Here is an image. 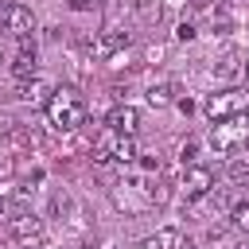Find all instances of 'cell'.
<instances>
[{
    "label": "cell",
    "mask_w": 249,
    "mask_h": 249,
    "mask_svg": "<svg viewBox=\"0 0 249 249\" xmlns=\"http://www.w3.org/2000/svg\"><path fill=\"white\" fill-rule=\"evenodd\" d=\"M179 191L187 198H206L214 191V171L202 167V163H187L183 167V179H179Z\"/></svg>",
    "instance_id": "5b68a950"
},
{
    "label": "cell",
    "mask_w": 249,
    "mask_h": 249,
    "mask_svg": "<svg viewBox=\"0 0 249 249\" xmlns=\"http://www.w3.org/2000/svg\"><path fill=\"white\" fill-rule=\"evenodd\" d=\"M241 66H245V54L230 47V51L214 62V74H218V78H233V74H241Z\"/></svg>",
    "instance_id": "4fadbf2b"
},
{
    "label": "cell",
    "mask_w": 249,
    "mask_h": 249,
    "mask_svg": "<svg viewBox=\"0 0 249 249\" xmlns=\"http://www.w3.org/2000/svg\"><path fill=\"white\" fill-rule=\"evenodd\" d=\"M136 249H163V245H160V237H144Z\"/></svg>",
    "instance_id": "44dd1931"
},
{
    "label": "cell",
    "mask_w": 249,
    "mask_h": 249,
    "mask_svg": "<svg viewBox=\"0 0 249 249\" xmlns=\"http://www.w3.org/2000/svg\"><path fill=\"white\" fill-rule=\"evenodd\" d=\"M175 39H179V43H187V39H195V23H187V19H183V23L175 27Z\"/></svg>",
    "instance_id": "e0dca14e"
},
{
    "label": "cell",
    "mask_w": 249,
    "mask_h": 249,
    "mask_svg": "<svg viewBox=\"0 0 249 249\" xmlns=\"http://www.w3.org/2000/svg\"><path fill=\"white\" fill-rule=\"evenodd\" d=\"M51 93H54V86H51V82H43V78H27V82L16 89V97H19V101H27V105H43V109H47Z\"/></svg>",
    "instance_id": "8fae6325"
},
{
    "label": "cell",
    "mask_w": 249,
    "mask_h": 249,
    "mask_svg": "<svg viewBox=\"0 0 249 249\" xmlns=\"http://www.w3.org/2000/svg\"><path fill=\"white\" fill-rule=\"evenodd\" d=\"M0 62H4V54H0Z\"/></svg>",
    "instance_id": "603a6c76"
},
{
    "label": "cell",
    "mask_w": 249,
    "mask_h": 249,
    "mask_svg": "<svg viewBox=\"0 0 249 249\" xmlns=\"http://www.w3.org/2000/svg\"><path fill=\"white\" fill-rule=\"evenodd\" d=\"M241 144H249V113H237L230 121H218L210 128V148L218 152H237Z\"/></svg>",
    "instance_id": "3957f363"
},
{
    "label": "cell",
    "mask_w": 249,
    "mask_h": 249,
    "mask_svg": "<svg viewBox=\"0 0 249 249\" xmlns=\"http://www.w3.org/2000/svg\"><path fill=\"white\" fill-rule=\"evenodd\" d=\"M8 214H12V198H8V195H0V218H8Z\"/></svg>",
    "instance_id": "ffe728a7"
},
{
    "label": "cell",
    "mask_w": 249,
    "mask_h": 249,
    "mask_svg": "<svg viewBox=\"0 0 249 249\" xmlns=\"http://www.w3.org/2000/svg\"><path fill=\"white\" fill-rule=\"evenodd\" d=\"M230 226H233L241 237H249V198H245V202H237V206L230 210Z\"/></svg>",
    "instance_id": "9a60e30c"
},
{
    "label": "cell",
    "mask_w": 249,
    "mask_h": 249,
    "mask_svg": "<svg viewBox=\"0 0 249 249\" xmlns=\"http://www.w3.org/2000/svg\"><path fill=\"white\" fill-rule=\"evenodd\" d=\"M226 175H230L233 183H249V160H245V156H230Z\"/></svg>",
    "instance_id": "2e32d148"
},
{
    "label": "cell",
    "mask_w": 249,
    "mask_h": 249,
    "mask_svg": "<svg viewBox=\"0 0 249 249\" xmlns=\"http://www.w3.org/2000/svg\"><path fill=\"white\" fill-rule=\"evenodd\" d=\"M179 97H175V86L171 82H156V86H148V105L152 109H163V105H175Z\"/></svg>",
    "instance_id": "5bb4252c"
},
{
    "label": "cell",
    "mask_w": 249,
    "mask_h": 249,
    "mask_svg": "<svg viewBox=\"0 0 249 249\" xmlns=\"http://www.w3.org/2000/svg\"><path fill=\"white\" fill-rule=\"evenodd\" d=\"M179 156H183V163H187V160H195V140H187V144H179Z\"/></svg>",
    "instance_id": "d6986e66"
},
{
    "label": "cell",
    "mask_w": 249,
    "mask_h": 249,
    "mask_svg": "<svg viewBox=\"0 0 249 249\" xmlns=\"http://www.w3.org/2000/svg\"><path fill=\"white\" fill-rule=\"evenodd\" d=\"M105 128L124 132V136H136V128H140V113H136L132 105H113L109 117H105Z\"/></svg>",
    "instance_id": "9c48e42d"
},
{
    "label": "cell",
    "mask_w": 249,
    "mask_h": 249,
    "mask_svg": "<svg viewBox=\"0 0 249 249\" xmlns=\"http://www.w3.org/2000/svg\"><path fill=\"white\" fill-rule=\"evenodd\" d=\"M140 152H136V140L132 136H124V132H113V128H105L101 136H97V144H93V163H132Z\"/></svg>",
    "instance_id": "7a4b0ae2"
},
{
    "label": "cell",
    "mask_w": 249,
    "mask_h": 249,
    "mask_svg": "<svg viewBox=\"0 0 249 249\" xmlns=\"http://www.w3.org/2000/svg\"><path fill=\"white\" fill-rule=\"evenodd\" d=\"M66 4H70L74 12H89V8H97L101 0H66Z\"/></svg>",
    "instance_id": "ac0fdd59"
},
{
    "label": "cell",
    "mask_w": 249,
    "mask_h": 249,
    "mask_svg": "<svg viewBox=\"0 0 249 249\" xmlns=\"http://www.w3.org/2000/svg\"><path fill=\"white\" fill-rule=\"evenodd\" d=\"M0 23H4V31L16 35V39H27V35L35 31V16H31L27 4H4V8H0Z\"/></svg>",
    "instance_id": "52a82bcc"
},
{
    "label": "cell",
    "mask_w": 249,
    "mask_h": 249,
    "mask_svg": "<svg viewBox=\"0 0 249 249\" xmlns=\"http://www.w3.org/2000/svg\"><path fill=\"white\" fill-rule=\"evenodd\" d=\"M8 233H12L16 245L35 249V245L43 241V218H35V214H16V218H8Z\"/></svg>",
    "instance_id": "8992f818"
},
{
    "label": "cell",
    "mask_w": 249,
    "mask_h": 249,
    "mask_svg": "<svg viewBox=\"0 0 249 249\" xmlns=\"http://www.w3.org/2000/svg\"><path fill=\"white\" fill-rule=\"evenodd\" d=\"M47 121L58 132H78L86 124V97L74 86H58L51 93V101H47Z\"/></svg>",
    "instance_id": "6da1fadb"
},
{
    "label": "cell",
    "mask_w": 249,
    "mask_h": 249,
    "mask_svg": "<svg viewBox=\"0 0 249 249\" xmlns=\"http://www.w3.org/2000/svg\"><path fill=\"white\" fill-rule=\"evenodd\" d=\"M132 43V35L128 31H105V35H97V39H89V51L97 54V58H113L117 51H124Z\"/></svg>",
    "instance_id": "30bf717a"
},
{
    "label": "cell",
    "mask_w": 249,
    "mask_h": 249,
    "mask_svg": "<svg viewBox=\"0 0 249 249\" xmlns=\"http://www.w3.org/2000/svg\"><path fill=\"white\" fill-rule=\"evenodd\" d=\"M202 113L218 124V121H230V117H237V113H245V93L241 89H218V93H210L206 101H202Z\"/></svg>",
    "instance_id": "277c9868"
},
{
    "label": "cell",
    "mask_w": 249,
    "mask_h": 249,
    "mask_svg": "<svg viewBox=\"0 0 249 249\" xmlns=\"http://www.w3.org/2000/svg\"><path fill=\"white\" fill-rule=\"evenodd\" d=\"M4 140H8L12 148H19V152H39V148L47 144V136H43L35 124H12V128L4 132Z\"/></svg>",
    "instance_id": "ba28073f"
},
{
    "label": "cell",
    "mask_w": 249,
    "mask_h": 249,
    "mask_svg": "<svg viewBox=\"0 0 249 249\" xmlns=\"http://www.w3.org/2000/svg\"><path fill=\"white\" fill-rule=\"evenodd\" d=\"M241 78H245V86H249V58H245V66H241Z\"/></svg>",
    "instance_id": "7402d4cb"
},
{
    "label": "cell",
    "mask_w": 249,
    "mask_h": 249,
    "mask_svg": "<svg viewBox=\"0 0 249 249\" xmlns=\"http://www.w3.org/2000/svg\"><path fill=\"white\" fill-rule=\"evenodd\" d=\"M12 74L16 78H35V43L31 39H19V51H16V58H12Z\"/></svg>",
    "instance_id": "7c38bea8"
}]
</instances>
